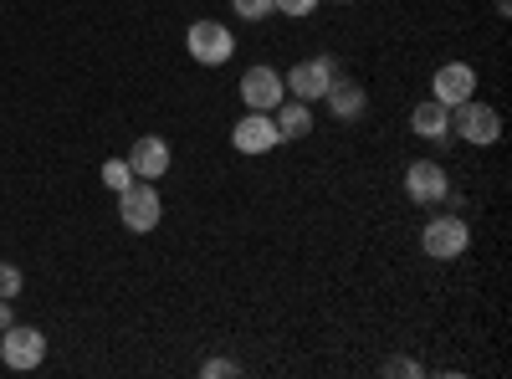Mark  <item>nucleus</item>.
Returning a JSON list of instances; mask_svg holds the SVG:
<instances>
[{"label": "nucleus", "mask_w": 512, "mask_h": 379, "mask_svg": "<svg viewBox=\"0 0 512 379\" xmlns=\"http://www.w3.org/2000/svg\"><path fill=\"white\" fill-rule=\"evenodd\" d=\"M236 6V16H246V21H267L272 16V0H231Z\"/></svg>", "instance_id": "dca6fc26"}, {"label": "nucleus", "mask_w": 512, "mask_h": 379, "mask_svg": "<svg viewBox=\"0 0 512 379\" xmlns=\"http://www.w3.org/2000/svg\"><path fill=\"white\" fill-rule=\"evenodd\" d=\"M333 77H338V62H333V57H308V62H297L282 82H287V93H292V98L318 103V98L333 88Z\"/></svg>", "instance_id": "423d86ee"}, {"label": "nucleus", "mask_w": 512, "mask_h": 379, "mask_svg": "<svg viewBox=\"0 0 512 379\" xmlns=\"http://www.w3.org/2000/svg\"><path fill=\"white\" fill-rule=\"evenodd\" d=\"M0 359H6L11 369H36L41 359H47V333L41 328H26V323H11L6 333H0Z\"/></svg>", "instance_id": "39448f33"}, {"label": "nucleus", "mask_w": 512, "mask_h": 379, "mask_svg": "<svg viewBox=\"0 0 512 379\" xmlns=\"http://www.w3.org/2000/svg\"><path fill=\"white\" fill-rule=\"evenodd\" d=\"M16 323V313H11V298H0V333H6Z\"/></svg>", "instance_id": "412c9836"}, {"label": "nucleus", "mask_w": 512, "mask_h": 379, "mask_svg": "<svg viewBox=\"0 0 512 379\" xmlns=\"http://www.w3.org/2000/svg\"><path fill=\"white\" fill-rule=\"evenodd\" d=\"M420 246H425V257H431V262H456L461 251L472 246V231H466L461 216H436V221H425Z\"/></svg>", "instance_id": "20e7f679"}, {"label": "nucleus", "mask_w": 512, "mask_h": 379, "mask_svg": "<svg viewBox=\"0 0 512 379\" xmlns=\"http://www.w3.org/2000/svg\"><path fill=\"white\" fill-rule=\"evenodd\" d=\"M241 98H246V108H256V113H272V108L287 98V82H282L277 67H246Z\"/></svg>", "instance_id": "0eeeda50"}, {"label": "nucleus", "mask_w": 512, "mask_h": 379, "mask_svg": "<svg viewBox=\"0 0 512 379\" xmlns=\"http://www.w3.org/2000/svg\"><path fill=\"white\" fill-rule=\"evenodd\" d=\"M451 134H461L466 144H477V149H492L502 139V113L477 103V98H466L451 108Z\"/></svg>", "instance_id": "f03ea898"}, {"label": "nucleus", "mask_w": 512, "mask_h": 379, "mask_svg": "<svg viewBox=\"0 0 512 379\" xmlns=\"http://www.w3.org/2000/svg\"><path fill=\"white\" fill-rule=\"evenodd\" d=\"M231 144H236V154H267V149H277L282 139H277V123H272V113H246V118H236V129H231Z\"/></svg>", "instance_id": "9d476101"}, {"label": "nucleus", "mask_w": 512, "mask_h": 379, "mask_svg": "<svg viewBox=\"0 0 512 379\" xmlns=\"http://www.w3.org/2000/svg\"><path fill=\"white\" fill-rule=\"evenodd\" d=\"M313 6L318 0H272V11H282V16H313Z\"/></svg>", "instance_id": "a211bd4d"}, {"label": "nucleus", "mask_w": 512, "mask_h": 379, "mask_svg": "<svg viewBox=\"0 0 512 379\" xmlns=\"http://www.w3.org/2000/svg\"><path fill=\"white\" fill-rule=\"evenodd\" d=\"M323 103L333 108V118H359L369 108V93L359 88V82H349V77H333V88L323 93Z\"/></svg>", "instance_id": "4468645a"}, {"label": "nucleus", "mask_w": 512, "mask_h": 379, "mask_svg": "<svg viewBox=\"0 0 512 379\" xmlns=\"http://www.w3.org/2000/svg\"><path fill=\"white\" fill-rule=\"evenodd\" d=\"M200 374H205V379H231V374H236V359H210Z\"/></svg>", "instance_id": "6ab92c4d"}, {"label": "nucleus", "mask_w": 512, "mask_h": 379, "mask_svg": "<svg viewBox=\"0 0 512 379\" xmlns=\"http://www.w3.org/2000/svg\"><path fill=\"white\" fill-rule=\"evenodd\" d=\"M431 98L446 103V108H456V103H466V98H477V72H472V62H446V67H436Z\"/></svg>", "instance_id": "6e6552de"}, {"label": "nucleus", "mask_w": 512, "mask_h": 379, "mask_svg": "<svg viewBox=\"0 0 512 379\" xmlns=\"http://www.w3.org/2000/svg\"><path fill=\"white\" fill-rule=\"evenodd\" d=\"M159 216H164V200H159L154 180H134L128 190H118V221L128 231H154Z\"/></svg>", "instance_id": "7ed1b4c3"}, {"label": "nucleus", "mask_w": 512, "mask_h": 379, "mask_svg": "<svg viewBox=\"0 0 512 379\" xmlns=\"http://www.w3.org/2000/svg\"><path fill=\"white\" fill-rule=\"evenodd\" d=\"M103 185L118 195V190H128V185H134V164H128V159H103Z\"/></svg>", "instance_id": "2eb2a0df"}, {"label": "nucleus", "mask_w": 512, "mask_h": 379, "mask_svg": "<svg viewBox=\"0 0 512 379\" xmlns=\"http://www.w3.org/2000/svg\"><path fill=\"white\" fill-rule=\"evenodd\" d=\"M384 374H405V379H415L420 364H415V359H390V364H384Z\"/></svg>", "instance_id": "aec40b11"}, {"label": "nucleus", "mask_w": 512, "mask_h": 379, "mask_svg": "<svg viewBox=\"0 0 512 379\" xmlns=\"http://www.w3.org/2000/svg\"><path fill=\"white\" fill-rule=\"evenodd\" d=\"M128 164H134V180H164L169 144L159 134H144V139H134V149H128Z\"/></svg>", "instance_id": "9b49d317"}, {"label": "nucleus", "mask_w": 512, "mask_h": 379, "mask_svg": "<svg viewBox=\"0 0 512 379\" xmlns=\"http://www.w3.org/2000/svg\"><path fill=\"white\" fill-rule=\"evenodd\" d=\"M405 195L415 205H436V200L451 195V180H446V170H441L436 159H415L410 170H405Z\"/></svg>", "instance_id": "1a4fd4ad"}, {"label": "nucleus", "mask_w": 512, "mask_h": 379, "mask_svg": "<svg viewBox=\"0 0 512 379\" xmlns=\"http://www.w3.org/2000/svg\"><path fill=\"white\" fill-rule=\"evenodd\" d=\"M185 52L200 62V67H226L236 57V36L226 21H195L185 31Z\"/></svg>", "instance_id": "f257e3e1"}, {"label": "nucleus", "mask_w": 512, "mask_h": 379, "mask_svg": "<svg viewBox=\"0 0 512 379\" xmlns=\"http://www.w3.org/2000/svg\"><path fill=\"white\" fill-rule=\"evenodd\" d=\"M410 129H415L420 139H431V144H446V139H451V108H446V103H436V98L415 103Z\"/></svg>", "instance_id": "f8f14e48"}, {"label": "nucleus", "mask_w": 512, "mask_h": 379, "mask_svg": "<svg viewBox=\"0 0 512 379\" xmlns=\"http://www.w3.org/2000/svg\"><path fill=\"white\" fill-rule=\"evenodd\" d=\"M21 267H11V262H0V298H16V292H21Z\"/></svg>", "instance_id": "f3484780"}, {"label": "nucleus", "mask_w": 512, "mask_h": 379, "mask_svg": "<svg viewBox=\"0 0 512 379\" xmlns=\"http://www.w3.org/2000/svg\"><path fill=\"white\" fill-rule=\"evenodd\" d=\"M272 123H277V139H282V144H287V139H308L313 113H308L303 98H282V103L272 108Z\"/></svg>", "instance_id": "ddd939ff"}]
</instances>
